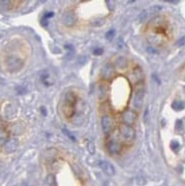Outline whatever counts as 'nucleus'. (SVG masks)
<instances>
[{
  "label": "nucleus",
  "instance_id": "f257e3e1",
  "mask_svg": "<svg viewBox=\"0 0 185 186\" xmlns=\"http://www.w3.org/2000/svg\"><path fill=\"white\" fill-rule=\"evenodd\" d=\"M119 132H120V137L126 141H132L136 137V132L134 128L128 125L121 126L119 128Z\"/></svg>",
  "mask_w": 185,
  "mask_h": 186
},
{
  "label": "nucleus",
  "instance_id": "f03ea898",
  "mask_svg": "<svg viewBox=\"0 0 185 186\" xmlns=\"http://www.w3.org/2000/svg\"><path fill=\"white\" fill-rule=\"evenodd\" d=\"M144 94H145L144 88L141 87L137 90L136 94L134 95L133 102H132V108H133L135 111H138V110L142 108L143 102H144Z\"/></svg>",
  "mask_w": 185,
  "mask_h": 186
},
{
  "label": "nucleus",
  "instance_id": "7ed1b4c3",
  "mask_svg": "<svg viewBox=\"0 0 185 186\" xmlns=\"http://www.w3.org/2000/svg\"><path fill=\"white\" fill-rule=\"evenodd\" d=\"M6 65L8 70H10V72H18L22 68V65H23V63H22V60H19L18 57L10 56L8 57L6 60Z\"/></svg>",
  "mask_w": 185,
  "mask_h": 186
},
{
  "label": "nucleus",
  "instance_id": "20e7f679",
  "mask_svg": "<svg viewBox=\"0 0 185 186\" xmlns=\"http://www.w3.org/2000/svg\"><path fill=\"white\" fill-rule=\"evenodd\" d=\"M107 149H108V152L111 154H117L122 150L123 145L120 141H118L116 139L113 140L110 138L108 144H107Z\"/></svg>",
  "mask_w": 185,
  "mask_h": 186
},
{
  "label": "nucleus",
  "instance_id": "39448f33",
  "mask_svg": "<svg viewBox=\"0 0 185 186\" xmlns=\"http://www.w3.org/2000/svg\"><path fill=\"white\" fill-rule=\"evenodd\" d=\"M19 141L16 139H8L6 141V143L2 145V149L4 150V153H14L15 150L18 149Z\"/></svg>",
  "mask_w": 185,
  "mask_h": 186
},
{
  "label": "nucleus",
  "instance_id": "423d86ee",
  "mask_svg": "<svg viewBox=\"0 0 185 186\" xmlns=\"http://www.w3.org/2000/svg\"><path fill=\"white\" fill-rule=\"evenodd\" d=\"M101 126H102V130L105 134H109L112 131V128L114 126V120L109 115H104L101 119Z\"/></svg>",
  "mask_w": 185,
  "mask_h": 186
},
{
  "label": "nucleus",
  "instance_id": "0eeeda50",
  "mask_svg": "<svg viewBox=\"0 0 185 186\" xmlns=\"http://www.w3.org/2000/svg\"><path fill=\"white\" fill-rule=\"evenodd\" d=\"M136 119H137V114L134 110H127V111L123 113L122 120L124 125L132 126L136 122Z\"/></svg>",
  "mask_w": 185,
  "mask_h": 186
},
{
  "label": "nucleus",
  "instance_id": "6e6552de",
  "mask_svg": "<svg viewBox=\"0 0 185 186\" xmlns=\"http://www.w3.org/2000/svg\"><path fill=\"white\" fill-rule=\"evenodd\" d=\"M115 75V68L111 64H107L103 66L102 70H101V77L103 79H110Z\"/></svg>",
  "mask_w": 185,
  "mask_h": 186
},
{
  "label": "nucleus",
  "instance_id": "1a4fd4ad",
  "mask_svg": "<svg viewBox=\"0 0 185 186\" xmlns=\"http://www.w3.org/2000/svg\"><path fill=\"white\" fill-rule=\"evenodd\" d=\"M61 21H63V23L67 26V27H71V26L74 25L76 21V18H75V15H74V13L71 12V11H67L63 15V18H61Z\"/></svg>",
  "mask_w": 185,
  "mask_h": 186
},
{
  "label": "nucleus",
  "instance_id": "9d476101",
  "mask_svg": "<svg viewBox=\"0 0 185 186\" xmlns=\"http://www.w3.org/2000/svg\"><path fill=\"white\" fill-rule=\"evenodd\" d=\"M99 166L100 168L104 171V173H106L107 175L113 176L115 174V168L113 167V165L111 163H109L108 161H100L99 162Z\"/></svg>",
  "mask_w": 185,
  "mask_h": 186
},
{
  "label": "nucleus",
  "instance_id": "9b49d317",
  "mask_svg": "<svg viewBox=\"0 0 185 186\" xmlns=\"http://www.w3.org/2000/svg\"><path fill=\"white\" fill-rule=\"evenodd\" d=\"M58 150L56 149H48L44 153V158L48 162H52L56 159V157H58Z\"/></svg>",
  "mask_w": 185,
  "mask_h": 186
},
{
  "label": "nucleus",
  "instance_id": "f8f14e48",
  "mask_svg": "<svg viewBox=\"0 0 185 186\" xmlns=\"http://www.w3.org/2000/svg\"><path fill=\"white\" fill-rule=\"evenodd\" d=\"M132 80H133V82L135 84L139 83L141 81H143L144 79V73H143V70L141 68H139V66H137V68L133 70V72H132Z\"/></svg>",
  "mask_w": 185,
  "mask_h": 186
},
{
  "label": "nucleus",
  "instance_id": "ddd939ff",
  "mask_svg": "<svg viewBox=\"0 0 185 186\" xmlns=\"http://www.w3.org/2000/svg\"><path fill=\"white\" fill-rule=\"evenodd\" d=\"M76 104V96L74 95V93L68 92L67 95H65V105H69L74 107Z\"/></svg>",
  "mask_w": 185,
  "mask_h": 186
},
{
  "label": "nucleus",
  "instance_id": "4468645a",
  "mask_svg": "<svg viewBox=\"0 0 185 186\" xmlns=\"http://www.w3.org/2000/svg\"><path fill=\"white\" fill-rule=\"evenodd\" d=\"M128 65V60L124 56H121L116 60V66L119 69H124Z\"/></svg>",
  "mask_w": 185,
  "mask_h": 186
},
{
  "label": "nucleus",
  "instance_id": "2eb2a0df",
  "mask_svg": "<svg viewBox=\"0 0 185 186\" xmlns=\"http://www.w3.org/2000/svg\"><path fill=\"white\" fill-rule=\"evenodd\" d=\"M8 140V135L6 130L3 127H0V145H4Z\"/></svg>",
  "mask_w": 185,
  "mask_h": 186
},
{
  "label": "nucleus",
  "instance_id": "dca6fc26",
  "mask_svg": "<svg viewBox=\"0 0 185 186\" xmlns=\"http://www.w3.org/2000/svg\"><path fill=\"white\" fill-rule=\"evenodd\" d=\"M107 96H108V90H107L106 86L101 85L99 87V99L101 101H103V100L106 99Z\"/></svg>",
  "mask_w": 185,
  "mask_h": 186
},
{
  "label": "nucleus",
  "instance_id": "f3484780",
  "mask_svg": "<svg viewBox=\"0 0 185 186\" xmlns=\"http://www.w3.org/2000/svg\"><path fill=\"white\" fill-rule=\"evenodd\" d=\"M171 107H172L175 111H181L185 108V104L182 101H174V102L171 104Z\"/></svg>",
  "mask_w": 185,
  "mask_h": 186
},
{
  "label": "nucleus",
  "instance_id": "a211bd4d",
  "mask_svg": "<svg viewBox=\"0 0 185 186\" xmlns=\"http://www.w3.org/2000/svg\"><path fill=\"white\" fill-rule=\"evenodd\" d=\"M46 182H47L48 185H50V186H56V178H55V176H54V175H52V174H50L49 176L47 177Z\"/></svg>",
  "mask_w": 185,
  "mask_h": 186
},
{
  "label": "nucleus",
  "instance_id": "6ab92c4d",
  "mask_svg": "<svg viewBox=\"0 0 185 186\" xmlns=\"http://www.w3.org/2000/svg\"><path fill=\"white\" fill-rule=\"evenodd\" d=\"M179 143L178 141H171V144H170V148H171V149H173L174 152H177V150L179 149Z\"/></svg>",
  "mask_w": 185,
  "mask_h": 186
},
{
  "label": "nucleus",
  "instance_id": "aec40b11",
  "mask_svg": "<svg viewBox=\"0 0 185 186\" xmlns=\"http://www.w3.org/2000/svg\"><path fill=\"white\" fill-rule=\"evenodd\" d=\"M88 150H89V153L93 154L95 153V148H94V144L92 143V141H89L88 143V147H87Z\"/></svg>",
  "mask_w": 185,
  "mask_h": 186
},
{
  "label": "nucleus",
  "instance_id": "412c9836",
  "mask_svg": "<svg viewBox=\"0 0 185 186\" xmlns=\"http://www.w3.org/2000/svg\"><path fill=\"white\" fill-rule=\"evenodd\" d=\"M102 48H96V50H94V55H96V56H98V55H100V54H102Z\"/></svg>",
  "mask_w": 185,
  "mask_h": 186
},
{
  "label": "nucleus",
  "instance_id": "4be33fe9",
  "mask_svg": "<svg viewBox=\"0 0 185 186\" xmlns=\"http://www.w3.org/2000/svg\"><path fill=\"white\" fill-rule=\"evenodd\" d=\"M181 126H182V121H177L176 122V129L177 130H179V129H181Z\"/></svg>",
  "mask_w": 185,
  "mask_h": 186
},
{
  "label": "nucleus",
  "instance_id": "5701e85b",
  "mask_svg": "<svg viewBox=\"0 0 185 186\" xmlns=\"http://www.w3.org/2000/svg\"><path fill=\"white\" fill-rule=\"evenodd\" d=\"M113 35H114V31H110V32L107 34V38H108V39H111Z\"/></svg>",
  "mask_w": 185,
  "mask_h": 186
}]
</instances>
